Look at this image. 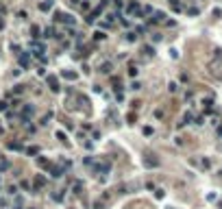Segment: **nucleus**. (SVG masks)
I'll return each mask as SVG.
<instances>
[{"instance_id": "1", "label": "nucleus", "mask_w": 222, "mask_h": 209, "mask_svg": "<svg viewBox=\"0 0 222 209\" xmlns=\"http://www.w3.org/2000/svg\"><path fill=\"white\" fill-rule=\"evenodd\" d=\"M207 70H209V74H211L213 79H222V59H213V61H209Z\"/></svg>"}, {"instance_id": "2", "label": "nucleus", "mask_w": 222, "mask_h": 209, "mask_svg": "<svg viewBox=\"0 0 222 209\" xmlns=\"http://www.w3.org/2000/svg\"><path fill=\"white\" fill-rule=\"evenodd\" d=\"M190 163H192V166H196L198 170H209V168H211V161L205 159V157H192Z\"/></svg>"}, {"instance_id": "3", "label": "nucleus", "mask_w": 222, "mask_h": 209, "mask_svg": "<svg viewBox=\"0 0 222 209\" xmlns=\"http://www.w3.org/2000/svg\"><path fill=\"white\" fill-rule=\"evenodd\" d=\"M46 81H48V87H50V92H59V89H61V87H59V79H57V76L48 74V76H46Z\"/></svg>"}, {"instance_id": "4", "label": "nucleus", "mask_w": 222, "mask_h": 209, "mask_svg": "<svg viewBox=\"0 0 222 209\" xmlns=\"http://www.w3.org/2000/svg\"><path fill=\"white\" fill-rule=\"evenodd\" d=\"M57 20L63 22V24H68V26H74V18H72L70 13H57Z\"/></svg>"}, {"instance_id": "5", "label": "nucleus", "mask_w": 222, "mask_h": 209, "mask_svg": "<svg viewBox=\"0 0 222 209\" xmlns=\"http://www.w3.org/2000/svg\"><path fill=\"white\" fill-rule=\"evenodd\" d=\"M48 170H50V177H52V179L63 177V172H65V168H63V166H50Z\"/></svg>"}, {"instance_id": "6", "label": "nucleus", "mask_w": 222, "mask_h": 209, "mask_svg": "<svg viewBox=\"0 0 222 209\" xmlns=\"http://www.w3.org/2000/svg\"><path fill=\"white\" fill-rule=\"evenodd\" d=\"M31 48H33V52H35L37 57H44V50H46V48H44V44H39V42H33V44H31Z\"/></svg>"}, {"instance_id": "7", "label": "nucleus", "mask_w": 222, "mask_h": 209, "mask_svg": "<svg viewBox=\"0 0 222 209\" xmlns=\"http://www.w3.org/2000/svg\"><path fill=\"white\" fill-rule=\"evenodd\" d=\"M98 70H100V74H111V70H113V63H111V61H102Z\"/></svg>"}, {"instance_id": "8", "label": "nucleus", "mask_w": 222, "mask_h": 209, "mask_svg": "<svg viewBox=\"0 0 222 209\" xmlns=\"http://www.w3.org/2000/svg\"><path fill=\"white\" fill-rule=\"evenodd\" d=\"M144 163H146V168H157L159 166V159H155V155H146V159H144Z\"/></svg>"}, {"instance_id": "9", "label": "nucleus", "mask_w": 222, "mask_h": 209, "mask_svg": "<svg viewBox=\"0 0 222 209\" xmlns=\"http://www.w3.org/2000/svg\"><path fill=\"white\" fill-rule=\"evenodd\" d=\"M168 4H170V9H172V11H176V13H179V11H183L181 0H168Z\"/></svg>"}, {"instance_id": "10", "label": "nucleus", "mask_w": 222, "mask_h": 209, "mask_svg": "<svg viewBox=\"0 0 222 209\" xmlns=\"http://www.w3.org/2000/svg\"><path fill=\"white\" fill-rule=\"evenodd\" d=\"M29 63H31L29 52H22V54H20V65H22V68H29Z\"/></svg>"}, {"instance_id": "11", "label": "nucleus", "mask_w": 222, "mask_h": 209, "mask_svg": "<svg viewBox=\"0 0 222 209\" xmlns=\"http://www.w3.org/2000/svg\"><path fill=\"white\" fill-rule=\"evenodd\" d=\"M52 0H44V2H39V11H44V13H46V11H50L52 9Z\"/></svg>"}, {"instance_id": "12", "label": "nucleus", "mask_w": 222, "mask_h": 209, "mask_svg": "<svg viewBox=\"0 0 222 209\" xmlns=\"http://www.w3.org/2000/svg\"><path fill=\"white\" fill-rule=\"evenodd\" d=\"M61 76H63V79H68V81H76V79H79V74H76V72H70V70H63Z\"/></svg>"}, {"instance_id": "13", "label": "nucleus", "mask_w": 222, "mask_h": 209, "mask_svg": "<svg viewBox=\"0 0 222 209\" xmlns=\"http://www.w3.org/2000/svg\"><path fill=\"white\" fill-rule=\"evenodd\" d=\"M44 185H46V177H42V174H37V177H35V190L44 188Z\"/></svg>"}, {"instance_id": "14", "label": "nucleus", "mask_w": 222, "mask_h": 209, "mask_svg": "<svg viewBox=\"0 0 222 209\" xmlns=\"http://www.w3.org/2000/svg\"><path fill=\"white\" fill-rule=\"evenodd\" d=\"M37 166H39V168H46V170H48V168L52 166V163L48 161V159H44V157H39V159H37Z\"/></svg>"}, {"instance_id": "15", "label": "nucleus", "mask_w": 222, "mask_h": 209, "mask_svg": "<svg viewBox=\"0 0 222 209\" xmlns=\"http://www.w3.org/2000/svg\"><path fill=\"white\" fill-rule=\"evenodd\" d=\"M163 18H165V15L161 13V11H153V18H150V20H153V22H163Z\"/></svg>"}, {"instance_id": "16", "label": "nucleus", "mask_w": 222, "mask_h": 209, "mask_svg": "<svg viewBox=\"0 0 222 209\" xmlns=\"http://www.w3.org/2000/svg\"><path fill=\"white\" fill-rule=\"evenodd\" d=\"M142 52L146 54V57H153L155 54V46H142Z\"/></svg>"}, {"instance_id": "17", "label": "nucleus", "mask_w": 222, "mask_h": 209, "mask_svg": "<svg viewBox=\"0 0 222 209\" xmlns=\"http://www.w3.org/2000/svg\"><path fill=\"white\" fill-rule=\"evenodd\" d=\"M81 190H83V183H81V181H76V183L72 185V192H74V194H81Z\"/></svg>"}, {"instance_id": "18", "label": "nucleus", "mask_w": 222, "mask_h": 209, "mask_svg": "<svg viewBox=\"0 0 222 209\" xmlns=\"http://www.w3.org/2000/svg\"><path fill=\"white\" fill-rule=\"evenodd\" d=\"M211 104H213L211 98H203V107H205V109H211Z\"/></svg>"}, {"instance_id": "19", "label": "nucleus", "mask_w": 222, "mask_h": 209, "mask_svg": "<svg viewBox=\"0 0 222 209\" xmlns=\"http://www.w3.org/2000/svg\"><path fill=\"white\" fill-rule=\"evenodd\" d=\"M52 198L57 200V203H61V200H63V190H61V192H54V194H52Z\"/></svg>"}, {"instance_id": "20", "label": "nucleus", "mask_w": 222, "mask_h": 209, "mask_svg": "<svg viewBox=\"0 0 222 209\" xmlns=\"http://www.w3.org/2000/svg\"><path fill=\"white\" fill-rule=\"evenodd\" d=\"M9 148L11 150H22V144H18V142H9Z\"/></svg>"}, {"instance_id": "21", "label": "nucleus", "mask_w": 222, "mask_h": 209, "mask_svg": "<svg viewBox=\"0 0 222 209\" xmlns=\"http://www.w3.org/2000/svg\"><path fill=\"white\" fill-rule=\"evenodd\" d=\"M26 152H29V155H37L39 148H37V146H29V148H26Z\"/></svg>"}, {"instance_id": "22", "label": "nucleus", "mask_w": 222, "mask_h": 209, "mask_svg": "<svg viewBox=\"0 0 222 209\" xmlns=\"http://www.w3.org/2000/svg\"><path fill=\"white\" fill-rule=\"evenodd\" d=\"M31 33H33V37L37 39V37H39V26H31Z\"/></svg>"}, {"instance_id": "23", "label": "nucleus", "mask_w": 222, "mask_h": 209, "mask_svg": "<svg viewBox=\"0 0 222 209\" xmlns=\"http://www.w3.org/2000/svg\"><path fill=\"white\" fill-rule=\"evenodd\" d=\"M194 120H196V122H194V124H198V126H201V124H205V115H196V118H194Z\"/></svg>"}, {"instance_id": "24", "label": "nucleus", "mask_w": 222, "mask_h": 209, "mask_svg": "<svg viewBox=\"0 0 222 209\" xmlns=\"http://www.w3.org/2000/svg\"><path fill=\"white\" fill-rule=\"evenodd\" d=\"M94 39H105V33L102 31H96V33H94Z\"/></svg>"}, {"instance_id": "25", "label": "nucleus", "mask_w": 222, "mask_h": 209, "mask_svg": "<svg viewBox=\"0 0 222 209\" xmlns=\"http://www.w3.org/2000/svg\"><path fill=\"white\" fill-rule=\"evenodd\" d=\"M9 168V161L7 159H0V170H7Z\"/></svg>"}, {"instance_id": "26", "label": "nucleus", "mask_w": 222, "mask_h": 209, "mask_svg": "<svg viewBox=\"0 0 222 209\" xmlns=\"http://www.w3.org/2000/svg\"><path fill=\"white\" fill-rule=\"evenodd\" d=\"M131 89H133V92H137V89H142V85L137 83V81H133V83H131Z\"/></svg>"}, {"instance_id": "27", "label": "nucleus", "mask_w": 222, "mask_h": 209, "mask_svg": "<svg viewBox=\"0 0 222 209\" xmlns=\"http://www.w3.org/2000/svg\"><path fill=\"white\" fill-rule=\"evenodd\" d=\"M54 35V29H46L44 31V37H52Z\"/></svg>"}, {"instance_id": "28", "label": "nucleus", "mask_w": 222, "mask_h": 209, "mask_svg": "<svg viewBox=\"0 0 222 209\" xmlns=\"http://www.w3.org/2000/svg\"><path fill=\"white\" fill-rule=\"evenodd\" d=\"M126 39H129V42H135L137 35H135V33H126Z\"/></svg>"}, {"instance_id": "29", "label": "nucleus", "mask_w": 222, "mask_h": 209, "mask_svg": "<svg viewBox=\"0 0 222 209\" xmlns=\"http://www.w3.org/2000/svg\"><path fill=\"white\" fill-rule=\"evenodd\" d=\"M24 92V85H15V89H13V94H22Z\"/></svg>"}, {"instance_id": "30", "label": "nucleus", "mask_w": 222, "mask_h": 209, "mask_svg": "<svg viewBox=\"0 0 222 209\" xmlns=\"http://www.w3.org/2000/svg\"><path fill=\"white\" fill-rule=\"evenodd\" d=\"M126 120H129V124H135V113H129V115H126Z\"/></svg>"}, {"instance_id": "31", "label": "nucleus", "mask_w": 222, "mask_h": 209, "mask_svg": "<svg viewBox=\"0 0 222 209\" xmlns=\"http://www.w3.org/2000/svg\"><path fill=\"white\" fill-rule=\"evenodd\" d=\"M50 118H52V113H46V115L42 118V124H48V120H50Z\"/></svg>"}, {"instance_id": "32", "label": "nucleus", "mask_w": 222, "mask_h": 209, "mask_svg": "<svg viewBox=\"0 0 222 209\" xmlns=\"http://www.w3.org/2000/svg\"><path fill=\"white\" fill-rule=\"evenodd\" d=\"M129 74L131 76H137V68H135V65H131V68H129Z\"/></svg>"}, {"instance_id": "33", "label": "nucleus", "mask_w": 222, "mask_h": 209, "mask_svg": "<svg viewBox=\"0 0 222 209\" xmlns=\"http://www.w3.org/2000/svg\"><path fill=\"white\" fill-rule=\"evenodd\" d=\"M144 135H146V137L153 135V129H150V126H144Z\"/></svg>"}, {"instance_id": "34", "label": "nucleus", "mask_w": 222, "mask_h": 209, "mask_svg": "<svg viewBox=\"0 0 222 209\" xmlns=\"http://www.w3.org/2000/svg\"><path fill=\"white\" fill-rule=\"evenodd\" d=\"M155 196H157V198H163L165 192H163V190H157V192H155Z\"/></svg>"}, {"instance_id": "35", "label": "nucleus", "mask_w": 222, "mask_h": 209, "mask_svg": "<svg viewBox=\"0 0 222 209\" xmlns=\"http://www.w3.org/2000/svg\"><path fill=\"white\" fill-rule=\"evenodd\" d=\"M168 89H170V92H176V89H179V85H176V83H170Z\"/></svg>"}, {"instance_id": "36", "label": "nucleus", "mask_w": 222, "mask_h": 209, "mask_svg": "<svg viewBox=\"0 0 222 209\" xmlns=\"http://www.w3.org/2000/svg\"><path fill=\"white\" fill-rule=\"evenodd\" d=\"M4 109H7V102H4V100H0V111H4Z\"/></svg>"}, {"instance_id": "37", "label": "nucleus", "mask_w": 222, "mask_h": 209, "mask_svg": "<svg viewBox=\"0 0 222 209\" xmlns=\"http://www.w3.org/2000/svg\"><path fill=\"white\" fill-rule=\"evenodd\" d=\"M218 137H220V140H222V124L218 126Z\"/></svg>"}, {"instance_id": "38", "label": "nucleus", "mask_w": 222, "mask_h": 209, "mask_svg": "<svg viewBox=\"0 0 222 209\" xmlns=\"http://www.w3.org/2000/svg\"><path fill=\"white\" fill-rule=\"evenodd\" d=\"M4 29V22H2V18H0V31H2Z\"/></svg>"}, {"instance_id": "39", "label": "nucleus", "mask_w": 222, "mask_h": 209, "mask_svg": "<svg viewBox=\"0 0 222 209\" xmlns=\"http://www.w3.org/2000/svg\"><path fill=\"white\" fill-rule=\"evenodd\" d=\"M220 207H222V200H220Z\"/></svg>"}]
</instances>
